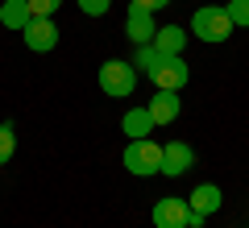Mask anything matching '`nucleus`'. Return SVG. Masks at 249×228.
<instances>
[{"label":"nucleus","instance_id":"obj_10","mask_svg":"<svg viewBox=\"0 0 249 228\" xmlns=\"http://www.w3.org/2000/svg\"><path fill=\"white\" fill-rule=\"evenodd\" d=\"M145 108H150L154 124H170V121H178V112H183V100H178V91H154V100Z\"/></svg>","mask_w":249,"mask_h":228},{"label":"nucleus","instance_id":"obj_15","mask_svg":"<svg viewBox=\"0 0 249 228\" xmlns=\"http://www.w3.org/2000/svg\"><path fill=\"white\" fill-rule=\"evenodd\" d=\"M13 149H17V133H13V124H0V166L13 158Z\"/></svg>","mask_w":249,"mask_h":228},{"label":"nucleus","instance_id":"obj_13","mask_svg":"<svg viewBox=\"0 0 249 228\" xmlns=\"http://www.w3.org/2000/svg\"><path fill=\"white\" fill-rule=\"evenodd\" d=\"M187 29L183 25H162L158 34H154V50L158 54H183V46H187Z\"/></svg>","mask_w":249,"mask_h":228},{"label":"nucleus","instance_id":"obj_11","mask_svg":"<svg viewBox=\"0 0 249 228\" xmlns=\"http://www.w3.org/2000/svg\"><path fill=\"white\" fill-rule=\"evenodd\" d=\"M187 199H191V203H187L191 211H199V216H212V211H220L224 195H220V187H216V183H199L196 191L187 195Z\"/></svg>","mask_w":249,"mask_h":228},{"label":"nucleus","instance_id":"obj_2","mask_svg":"<svg viewBox=\"0 0 249 228\" xmlns=\"http://www.w3.org/2000/svg\"><path fill=\"white\" fill-rule=\"evenodd\" d=\"M145 75H150L154 91H178L187 79H191V67L183 62V54H158Z\"/></svg>","mask_w":249,"mask_h":228},{"label":"nucleus","instance_id":"obj_9","mask_svg":"<svg viewBox=\"0 0 249 228\" xmlns=\"http://www.w3.org/2000/svg\"><path fill=\"white\" fill-rule=\"evenodd\" d=\"M158 129V124H154V116H150V108H124V116H121V133L129 141H142V137H150V133Z\"/></svg>","mask_w":249,"mask_h":228},{"label":"nucleus","instance_id":"obj_4","mask_svg":"<svg viewBox=\"0 0 249 228\" xmlns=\"http://www.w3.org/2000/svg\"><path fill=\"white\" fill-rule=\"evenodd\" d=\"M191 34H196L199 42H224V37L232 34V21H229L224 9L204 4V9H196V17H191Z\"/></svg>","mask_w":249,"mask_h":228},{"label":"nucleus","instance_id":"obj_5","mask_svg":"<svg viewBox=\"0 0 249 228\" xmlns=\"http://www.w3.org/2000/svg\"><path fill=\"white\" fill-rule=\"evenodd\" d=\"M187 216H191V208H187L183 195H162L150 211L154 228H187Z\"/></svg>","mask_w":249,"mask_h":228},{"label":"nucleus","instance_id":"obj_18","mask_svg":"<svg viewBox=\"0 0 249 228\" xmlns=\"http://www.w3.org/2000/svg\"><path fill=\"white\" fill-rule=\"evenodd\" d=\"M58 4H62V0H29V13H34V17H54Z\"/></svg>","mask_w":249,"mask_h":228},{"label":"nucleus","instance_id":"obj_8","mask_svg":"<svg viewBox=\"0 0 249 228\" xmlns=\"http://www.w3.org/2000/svg\"><path fill=\"white\" fill-rule=\"evenodd\" d=\"M124 34H129V42H133V46H150L154 34H158L154 13H145V9H137V4H129V13H124Z\"/></svg>","mask_w":249,"mask_h":228},{"label":"nucleus","instance_id":"obj_14","mask_svg":"<svg viewBox=\"0 0 249 228\" xmlns=\"http://www.w3.org/2000/svg\"><path fill=\"white\" fill-rule=\"evenodd\" d=\"M224 13H229L232 29H249V0H229V4H224Z\"/></svg>","mask_w":249,"mask_h":228},{"label":"nucleus","instance_id":"obj_6","mask_svg":"<svg viewBox=\"0 0 249 228\" xmlns=\"http://www.w3.org/2000/svg\"><path fill=\"white\" fill-rule=\"evenodd\" d=\"M21 37H25V50L46 54V50H54V46H58V25H54L50 17H34L25 29H21Z\"/></svg>","mask_w":249,"mask_h":228},{"label":"nucleus","instance_id":"obj_20","mask_svg":"<svg viewBox=\"0 0 249 228\" xmlns=\"http://www.w3.org/2000/svg\"><path fill=\"white\" fill-rule=\"evenodd\" d=\"M204 220H208V216H199V211H191V216H187V228H204Z\"/></svg>","mask_w":249,"mask_h":228},{"label":"nucleus","instance_id":"obj_3","mask_svg":"<svg viewBox=\"0 0 249 228\" xmlns=\"http://www.w3.org/2000/svg\"><path fill=\"white\" fill-rule=\"evenodd\" d=\"M124 170L137 175V178L158 175V170H162V145H158V141H150V137L129 141V145H124Z\"/></svg>","mask_w":249,"mask_h":228},{"label":"nucleus","instance_id":"obj_7","mask_svg":"<svg viewBox=\"0 0 249 228\" xmlns=\"http://www.w3.org/2000/svg\"><path fill=\"white\" fill-rule=\"evenodd\" d=\"M187 166H196V149L187 145V141H166L162 145V170L158 175L178 178V175H187Z\"/></svg>","mask_w":249,"mask_h":228},{"label":"nucleus","instance_id":"obj_16","mask_svg":"<svg viewBox=\"0 0 249 228\" xmlns=\"http://www.w3.org/2000/svg\"><path fill=\"white\" fill-rule=\"evenodd\" d=\"M154 58H158V50H154V42H150V46H137V54H133L129 62H133L137 70H150V67H154Z\"/></svg>","mask_w":249,"mask_h":228},{"label":"nucleus","instance_id":"obj_1","mask_svg":"<svg viewBox=\"0 0 249 228\" xmlns=\"http://www.w3.org/2000/svg\"><path fill=\"white\" fill-rule=\"evenodd\" d=\"M137 88V67L124 58H108L104 67H100V91L112 100H129Z\"/></svg>","mask_w":249,"mask_h":228},{"label":"nucleus","instance_id":"obj_12","mask_svg":"<svg viewBox=\"0 0 249 228\" xmlns=\"http://www.w3.org/2000/svg\"><path fill=\"white\" fill-rule=\"evenodd\" d=\"M29 21H34V13H29V0H4V4H0V25L4 29H25Z\"/></svg>","mask_w":249,"mask_h":228},{"label":"nucleus","instance_id":"obj_17","mask_svg":"<svg viewBox=\"0 0 249 228\" xmlns=\"http://www.w3.org/2000/svg\"><path fill=\"white\" fill-rule=\"evenodd\" d=\"M75 4H79L88 17H104V13L112 9V0H75Z\"/></svg>","mask_w":249,"mask_h":228},{"label":"nucleus","instance_id":"obj_19","mask_svg":"<svg viewBox=\"0 0 249 228\" xmlns=\"http://www.w3.org/2000/svg\"><path fill=\"white\" fill-rule=\"evenodd\" d=\"M137 9H145V13H158V9H166L170 0H133Z\"/></svg>","mask_w":249,"mask_h":228}]
</instances>
